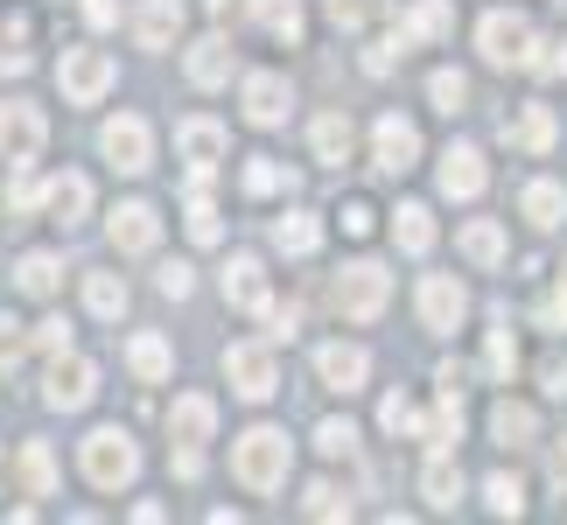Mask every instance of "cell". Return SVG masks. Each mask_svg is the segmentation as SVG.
<instances>
[{
  "label": "cell",
  "mask_w": 567,
  "mask_h": 525,
  "mask_svg": "<svg viewBox=\"0 0 567 525\" xmlns=\"http://www.w3.org/2000/svg\"><path fill=\"white\" fill-rule=\"evenodd\" d=\"M231 476H238L246 491H259V497L280 491V484H288V434H280V428L238 434V442H231Z\"/></svg>",
  "instance_id": "cell-1"
},
{
  "label": "cell",
  "mask_w": 567,
  "mask_h": 525,
  "mask_svg": "<svg viewBox=\"0 0 567 525\" xmlns=\"http://www.w3.org/2000/svg\"><path fill=\"white\" fill-rule=\"evenodd\" d=\"M476 42H484V56L497 63V71H539V35H533V21L526 14H484V29H476Z\"/></svg>",
  "instance_id": "cell-2"
},
{
  "label": "cell",
  "mask_w": 567,
  "mask_h": 525,
  "mask_svg": "<svg viewBox=\"0 0 567 525\" xmlns=\"http://www.w3.org/2000/svg\"><path fill=\"white\" fill-rule=\"evenodd\" d=\"M84 476H92L99 491H126L141 476V449H134V434L126 428H99V434H84Z\"/></svg>",
  "instance_id": "cell-3"
},
{
  "label": "cell",
  "mask_w": 567,
  "mask_h": 525,
  "mask_svg": "<svg viewBox=\"0 0 567 525\" xmlns=\"http://www.w3.org/2000/svg\"><path fill=\"white\" fill-rule=\"evenodd\" d=\"M385 295H392V274L379 267V259H351V267L337 274V309L351 322H372L385 309Z\"/></svg>",
  "instance_id": "cell-4"
},
{
  "label": "cell",
  "mask_w": 567,
  "mask_h": 525,
  "mask_svg": "<svg viewBox=\"0 0 567 525\" xmlns=\"http://www.w3.org/2000/svg\"><path fill=\"white\" fill-rule=\"evenodd\" d=\"M56 78H63V99H71V105H99L105 92H113L120 63L105 56V50H63V63H56Z\"/></svg>",
  "instance_id": "cell-5"
},
{
  "label": "cell",
  "mask_w": 567,
  "mask_h": 525,
  "mask_svg": "<svg viewBox=\"0 0 567 525\" xmlns=\"http://www.w3.org/2000/svg\"><path fill=\"white\" fill-rule=\"evenodd\" d=\"M99 147H105V162H113L120 175H147V168H155V134H147L141 113H120V120L99 134Z\"/></svg>",
  "instance_id": "cell-6"
},
{
  "label": "cell",
  "mask_w": 567,
  "mask_h": 525,
  "mask_svg": "<svg viewBox=\"0 0 567 525\" xmlns=\"http://www.w3.org/2000/svg\"><path fill=\"white\" fill-rule=\"evenodd\" d=\"M42 141H50V120H42L35 105H21V99L0 105V162H8V168L35 162V155H42Z\"/></svg>",
  "instance_id": "cell-7"
},
{
  "label": "cell",
  "mask_w": 567,
  "mask_h": 525,
  "mask_svg": "<svg viewBox=\"0 0 567 525\" xmlns=\"http://www.w3.org/2000/svg\"><path fill=\"white\" fill-rule=\"evenodd\" d=\"M225 379H231L238 400H274V385H280L274 350H267V343H231V350H225Z\"/></svg>",
  "instance_id": "cell-8"
},
{
  "label": "cell",
  "mask_w": 567,
  "mask_h": 525,
  "mask_svg": "<svg viewBox=\"0 0 567 525\" xmlns=\"http://www.w3.org/2000/svg\"><path fill=\"white\" fill-rule=\"evenodd\" d=\"M176 155L189 162V183H210V168L225 162V126L217 120H183L176 126Z\"/></svg>",
  "instance_id": "cell-9"
},
{
  "label": "cell",
  "mask_w": 567,
  "mask_h": 525,
  "mask_svg": "<svg viewBox=\"0 0 567 525\" xmlns=\"http://www.w3.org/2000/svg\"><path fill=\"white\" fill-rule=\"evenodd\" d=\"M99 392V371L84 364V358H71V350H63V358L50 364V385H42V400H50L56 413H78L84 400H92Z\"/></svg>",
  "instance_id": "cell-10"
},
{
  "label": "cell",
  "mask_w": 567,
  "mask_h": 525,
  "mask_svg": "<svg viewBox=\"0 0 567 525\" xmlns=\"http://www.w3.org/2000/svg\"><path fill=\"white\" fill-rule=\"evenodd\" d=\"M372 155H379V168H385V175H406L413 162H421V134H413V120L385 113V120L372 126Z\"/></svg>",
  "instance_id": "cell-11"
},
{
  "label": "cell",
  "mask_w": 567,
  "mask_h": 525,
  "mask_svg": "<svg viewBox=\"0 0 567 525\" xmlns=\"http://www.w3.org/2000/svg\"><path fill=\"white\" fill-rule=\"evenodd\" d=\"M463 316H470V295H463V280H449V274H427V280H421V322H427V330H455Z\"/></svg>",
  "instance_id": "cell-12"
},
{
  "label": "cell",
  "mask_w": 567,
  "mask_h": 525,
  "mask_svg": "<svg viewBox=\"0 0 567 525\" xmlns=\"http://www.w3.org/2000/svg\"><path fill=\"white\" fill-rule=\"evenodd\" d=\"M316 371H322V385H330V392H358L364 379H372V358H364L358 343H322L316 350Z\"/></svg>",
  "instance_id": "cell-13"
},
{
  "label": "cell",
  "mask_w": 567,
  "mask_h": 525,
  "mask_svg": "<svg viewBox=\"0 0 567 525\" xmlns=\"http://www.w3.org/2000/svg\"><path fill=\"white\" fill-rule=\"evenodd\" d=\"M113 246H120V253H155V246H162L155 204H120V210H113Z\"/></svg>",
  "instance_id": "cell-14"
},
{
  "label": "cell",
  "mask_w": 567,
  "mask_h": 525,
  "mask_svg": "<svg viewBox=\"0 0 567 525\" xmlns=\"http://www.w3.org/2000/svg\"><path fill=\"white\" fill-rule=\"evenodd\" d=\"M288 105H295L288 78H274V71L246 78V120H252V126H280V120H288Z\"/></svg>",
  "instance_id": "cell-15"
},
{
  "label": "cell",
  "mask_w": 567,
  "mask_h": 525,
  "mask_svg": "<svg viewBox=\"0 0 567 525\" xmlns=\"http://www.w3.org/2000/svg\"><path fill=\"white\" fill-rule=\"evenodd\" d=\"M176 35H183V8H176V0H141V8H134V42H141V50H168Z\"/></svg>",
  "instance_id": "cell-16"
},
{
  "label": "cell",
  "mask_w": 567,
  "mask_h": 525,
  "mask_svg": "<svg viewBox=\"0 0 567 525\" xmlns=\"http://www.w3.org/2000/svg\"><path fill=\"white\" fill-rule=\"evenodd\" d=\"M484 183H491V168H484V155H476V147H449L442 155V189L449 196H484Z\"/></svg>",
  "instance_id": "cell-17"
},
{
  "label": "cell",
  "mask_w": 567,
  "mask_h": 525,
  "mask_svg": "<svg viewBox=\"0 0 567 525\" xmlns=\"http://www.w3.org/2000/svg\"><path fill=\"white\" fill-rule=\"evenodd\" d=\"M42 210H50L63 231L84 225V210H92V183H84V175H56V183L42 189Z\"/></svg>",
  "instance_id": "cell-18"
},
{
  "label": "cell",
  "mask_w": 567,
  "mask_h": 525,
  "mask_svg": "<svg viewBox=\"0 0 567 525\" xmlns=\"http://www.w3.org/2000/svg\"><path fill=\"white\" fill-rule=\"evenodd\" d=\"M225 301L246 316H267V274H259V259H231L225 267Z\"/></svg>",
  "instance_id": "cell-19"
},
{
  "label": "cell",
  "mask_w": 567,
  "mask_h": 525,
  "mask_svg": "<svg viewBox=\"0 0 567 525\" xmlns=\"http://www.w3.org/2000/svg\"><path fill=\"white\" fill-rule=\"evenodd\" d=\"M168 428H176V442L204 449L210 434H217V406L204 400V392H183V400H176V413H168Z\"/></svg>",
  "instance_id": "cell-20"
},
{
  "label": "cell",
  "mask_w": 567,
  "mask_h": 525,
  "mask_svg": "<svg viewBox=\"0 0 567 525\" xmlns=\"http://www.w3.org/2000/svg\"><path fill=\"white\" fill-rule=\"evenodd\" d=\"M533 434H539V421H533V406H518V400H497V413H491V442L497 449H533Z\"/></svg>",
  "instance_id": "cell-21"
},
{
  "label": "cell",
  "mask_w": 567,
  "mask_h": 525,
  "mask_svg": "<svg viewBox=\"0 0 567 525\" xmlns=\"http://www.w3.org/2000/svg\"><path fill=\"white\" fill-rule=\"evenodd\" d=\"M231 78V42L225 35H204L189 50V84H204V92H217V84Z\"/></svg>",
  "instance_id": "cell-22"
},
{
  "label": "cell",
  "mask_w": 567,
  "mask_h": 525,
  "mask_svg": "<svg viewBox=\"0 0 567 525\" xmlns=\"http://www.w3.org/2000/svg\"><path fill=\"white\" fill-rule=\"evenodd\" d=\"M505 141L526 147V155H547V147H554V113H547V105H526L518 120H505Z\"/></svg>",
  "instance_id": "cell-23"
},
{
  "label": "cell",
  "mask_w": 567,
  "mask_h": 525,
  "mask_svg": "<svg viewBox=\"0 0 567 525\" xmlns=\"http://www.w3.org/2000/svg\"><path fill=\"white\" fill-rule=\"evenodd\" d=\"M421 491H427L434 512H455V497H463V470L449 463V449H434V463L421 470Z\"/></svg>",
  "instance_id": "cell-24"
},
{
  "label": "cell",
  "mask_w": 567,
  "mask_h": 525,
  "mask_svg": "<svg viewBox=\"0 0 567 525\" xmlns=\"http://www.w3.org/2000/svg\"><path fill=\"white\" fill-rule=\"evenodd\" d=\"M14 280H21V295H35V301H50L56 288H63V259L56 253H29L14 267Z\"/></svg>",
  "instance_id": "cell-25"
},
{
  "label": "cell",
  "mask_w": 567,
  "mask_h": 525,
  "mask_svg": "<svg viewBox=\"0 0 567 525\" xmlns=\"http://www.w3.org/2000/svg\"><path fill=\"white\" fill-rule=\"evenodd\" d=\"M518 210H526L539 231H554L560 217H567V189H560V183H526V196H518Z\"/></svg>",
  "instance_id": "cell-26"
},
{
  "label": "cell",
  "mask_w": 567,
  "mask_h": 525,
  "mask_svg": "<svg viewBox=\"0 0 567 525\" xmlns=\"http://www.w3.org/2000/svg\"><path fill=\"white\" fill-rule=\"evenodd\" d=\"M84 309L105 316V322L126 316V280H120V274H84Z\"/></svg>",
  "instance_id": "cell-27"
},
{
  "label": "cell",
  "mask_w": 567,
  "mask_h": 525,
  "mask_svg": "<svg viewBox=\"0 0 567 525\" xmlns=\"http://www.w3.org/2000/svg\"><path fill=\"white\" fill-rule=\"evenodd\" d=\"M274 246L301 259V253H316V246H322V225H316L309 210H288V217H280V225H274Z\"/></svg>",
  "instance_id": "cell-28"
},
{
  "label": "cell",
  "mask_w": 567,
  "mask_h": 525,
  "mask_svg": "<svg viewBox=\"0 0 567 525\" xmlns=\"http://www.w3.org/2000/svg\"><path fill=\"white\" fill-rule=\"evenodd\" d=\"M392 238H400V253H427V246H434L427 204H400V217H392Z\"/></svg>",
  "instance_id": "cell-29"
},
{
  "label": "cell",
  "mask_w": 567,
  "mask_h": 525,
  "mask_svg": "<svg viewBox=\"0 0 567 525\" xmlns=\"http://www.w3.org/2000/svg\"><path fill=\"white\" fill-rule=\"evenodd\" d=\"M126 364H134L141 385H162L168 379V343L162 337H134V343H126Z\"/></svg>",
  "instance_id": "cell-30"
},
{
  "label": "cell",
  "mask_w": 567,
  "mask_h": 525,
  "mask_svg": "<svg viewBox=\"0 0 567 525\" xmlns=\"http://www.w3.org/2000/svg\"><path fill=\"white\" fill-rule=\"evenodd\" d=\"M449 29H455V8H449V0H421V8L400 21V35H406V42H413V35L434 42V35H449Z\"/></svg>",
  "instance_id": "cell-31"
},
{
  "label": "cell",
  "mask_w": 567,
  "mask_h": 525,
  "mask_svg": "<svg viewBox=\"0 0 567 525\" xmlns=\"http://www.w3.org/2000/svg\"><path fill=\"white\" fill-rule=\"evenodd\" d=\"M259 29L280 35V42H301V0H252Z\"/></svg>",
  "instance_id": "cell-32"
},
{
  "label": "cell",
  "mask_w": 567,
  "mask_h": 525,
  "mask_svg": "<svg viewBox=\"0 0 567 525\" xmlns=\"http://www.w3.org/2000/svg\"><path fill=\"white\" fill-rule=\"evenodd\" d=\"M455 434H463V400L442 385V406H434V421H421V442H434V449H455Z\"/></svg>",
  "instance_id": "cell-33"
},
{
  "label": "cell",
  "mask_w": 567,
  "mask_h": 525,
  "mask_svg": "<svg viewBox=\"0 0 567 525\" xmlns=\"http://www.w3.org/2000/svg\"><path fill=\"white\" fill-rule=\"evenodd\" d=\"M316 162H351V120H343V113L316 120Z\"/></svg>",
  "instance_id": "cell-34"
},
{
  "label": "cell",
  "mask_w": 567,
  "mask_h": 525,
  "mask_svg": "<svg viewBox=\"0 0 567 525\" xmlns=\"http://www.w3.org/2000/svg\"><path fill=\"white\" fill-rule=\"evenodd\" d=\"M463 253L476 267H497V259H505V231H497L491 217H476V225H463Z\"/></svg>",
  "instance_id": "cell-35"
},
{
  "label": "cell",
  "mask_w": 567,
  "mask_h": 525,
  "mask_svg": "<svg viewBox=\"0 0 567 525\" xmlns=\"http://www.w3.org/2000/svg\"><path fill=\"white\" fill-rule=\"evenodd\" d=\"M21 491H29V497H50L56 491V463H50V449H42V442L21 449Z\"/></svg>",
  "instance_id": "cell-36"
},
{
  "label": "cell",
  "mask_w": 567,
  "mask_h": 525,
  "mask_svg": "<svg viewBox=\"0 0 567 525\" xmlns=\"http://www.w3.org/2000/svg\"><path fill=\"white\" fill-rule=\"evenodd\" d=\"M183 225H189V238H196V246H217V238H225V225H217V210H210L204 183H189V210H183Z\"/></svg>",
  "instance_id": "cell-37"
},
{
  "label": "cell",
  "mask_w": 567,
  "mask_h": 525,
  "mask_svg": "<svg viewBox=\"0 0 567 525\" xmlns=\"http://www.w3.org/2000/svg\"><path fill=\"white\" fill-rule=\"evenodd\" d=\"M427 99L442 105V113H463V99H470V78H463V71H434V78H427Z\"/></svg>",
  "instance_id": "cell-38"
},
{
  "label": "cell",
  "mask_w": 567,
  "mask_h": 525,
  "mask_svg": "<svg viewBox=\"0 0 567 525\" xmlns=\"http://www.w3.org/2000/svg\"><path fill=\"white\" fill-rule=\"evenodd\" d=\"M484 497H491V512H497V518H518V512H526V484H518V476H491Z\"/></svg>",
  "instance_id": "cell-39"
},
{
  "label": "cell",
  "mask_w": 567,
  "mask_h": 525,
  "mask_svg": "<svg viewBox=\"0 0 567 525\" xmlns=\"http://www.w3.org/2000/svg\"><path fill=\"white\" fill-rule=\"evenodd\" d=\"M379 14H385V0H330V21H337V29H372Z\"/></svg>",
  "instance_id": "cell-40"
},
{
  "label": "cell",
  "mask_w": 567,
  "mask_h": 525,
  "mask_svg": "<svg viewBox=\"0 0 567 525\" xmlns=\"http://www.w3.org/2000/svg\"><path fill=\"white\" fill-rule=\"evenodd\" d=\"M8 210H14V217H29V210H42V183H35V175H29V162H21V168H14V183H8Z\"/></svg>",
  "instance_id": "cell-41"
},
{
  "label": "cell",
  "mask_w": 567,
  "mask_h": 525,
  "mask_svg": "<svg viewBox=\"0 0 567 525\" xmlns=\"http://www.w3.org/2000/svg\"><path fill=\"white\" fill-rule=\"evenodd\" d=\"M316 449H322V455H351V449H358V428H351V421H322V428H316Z\"/></svg>",
  "instance_id": "cell-42"
},
{
  "label": "cell",
  "mask_w": 567,
  "mask_h": 525,
  "mask_svg": "<svg viewBox=\"0 0 567 525\" xmlns=\"http://www.w3.org/2000/svg\"><path fill=\"white\" fill-rule=\"evenodd\" d=\"M246 189H252V196L288 189V168H274V162H246Z\"/></svg>",
  "instance_id": "cell-43"
},
{
  "label": "cell",
  "mask_w": 567,
  "mask_h": 525,
  "mask_svg": "<svg viewBox=\"0 0 567 525\" xmlns=\"http://www.w3.org/2000/svg\"><path fill=\"white\" fill-rule=\"evenodd\" d=\"M379 421H385L392 434H421V413H413V406L400 400V392H392V400H385V413H379Z\"/></svg>",
  "instance_id": "cell-44"
},
{
  "label": "cell",
  "mask_w": 567,
  "mask_h": 525,
  "mask_svg": "<svg viewBox=\"0 0 567 525\" xmlns=\"http://www.w3.org/2000/svg\"><path fill=\"white\" fill-rule=\"evenodd\" d=\"M484 364L497 371V379H512V364H518V350H512V330H497V337H491V350H484Z\"/></svg>",
  "instance_id": "cell-45"
},
{
  "label": "cell",
  "mask_w": 567,
  "mask_h": 525,
  "mask_svg": "<svg viewBox=\"0 0 567 525\" xmlns=\"http://www.w3.org/2000/svg\"><path fill=\"white\" fill-rule=\"evenodd\" d=\"M343 512H351V505H343L330 484H309V518H343Z\"/></svg>",
  "instance_id": "cell-46"
},
{
  "label": "cell",
  "mask_w": 567,
  "mask_h": 525,
  "mask_svg": "<svg viewBox=\"0 0 567 525\" xmlns=\"http://www.w3.org/2000/svg\"><path fill=\"white\" fill-rule=\"evenodd\" d=\"M21 350H29V330H21L14 316H0V364H14Z\"/></svg>",
  "instance_id": "cell-47"
},
{
  "label": "cell",
  "mask_w": 567,
  "mask_h": 525,
  "mask_svg": "<svg viewBox=\"0 0 567 525\" xmlns=\"http://www.w3.org/2000/svg\"><path fill=\"white\" fill-rule=\"evenodd\" d=\"M539 385H547L554 400H567V358H560V350H554L547 364H539Z\"/></svg>",
  "instance_id": "cell-48"
},
{
  "label": "cell",
  "mask_w": 567,
  "mask_h": 525,
  "mask_svg": "<svg viewBox=\"0 0 567 525\" xmlns=\"http://www.w3.org/2000/svg\"><path fill=\"white\" fill-rule=\"evenodd\" d=\"M35 343H42V350H63V343H71V322H63V316H50V322L35 330Z\"/></svg>",
  "instance_id": "cell-49"
},
{
  "label": "cell",
  "mask_w": 567,
  "mask_h": 525,
  "mask_svg": "<svg viewBox=\"0 0 567 525\" xmlns=\"http://www.w3.org/2000/svg\"><path fill=\"white\" fill-rule=\"evenodd\" d=\"M162 295H168V301L189 295V267H183V259H176V267H162Z\"/></svg>",
  "instance_id": "cell-50"
},
{
  "label": "cell",
  "mask_w": 567,
  "mask_h": 525,
  "mask_svg": "<svg viewBox=\"0 0 567 525\" xmlns=\"http://www.w3.org/2000/svg\"><path fill=\"white\" fill-rule=\"evenodd\" d=\"M84 21H92V29H113V21H120V0H84Z\"/></svg>",
  "instance_id": "cell-51"
},
{
  "label": "cell",
  "mask_w": 567,
  "mask_h": 525,
  "mask_svg": "<svg viewBox=\"0 0 567 525\" xmlns=\"http://www.w3.org/2000/svg\"><path fill=\"white\" fill-rule=\"evenodd\" d=\"M343 231H351V238L372 231V204H343Z\"/></svg>",
  "instance_id": "cell-52"
},
{
  "label": "cell",
  "mask_w": 567,
  "mask_h": 525,
  "mask_svg": "<svg viewBox=\"0 0 567 525\" xmlns=\"http://www.w3.org/2000/svg\"><path fill=\"white\" fill-rule=\"evenodd\" d=\"M547 476H554V491H567V434H560L554 455H547Z\"/></svg>",
  "instance_id": "cell-53"
},
{
  "label": "cell",
  "mask_w": 567,
  "mask_h": 525,
  "mask_svg": "<svg viewBox=\"0 0 567 525\" xmlns=\"http://www.w3.org/2000/svg\"><path fill=\"white\" fill-rule=\"evenodd\" d=\"M176 476H183V484H189V476H204V455H196L189 442H183V455H176Z\"/></svg>",
  "instance_id": "cell-54"
},
{
  "label": "cell",
  "mask_w": 567,
  "mask_h": 525,
  "mask_svg": "<svg viewBox=\"0 0 567 525\" xmlns=\"http://www.w3.org/2000/svg\"><path fill=\"white\" fill-rule=\"evenodd\" d=\"M547 322H554V330H567V280H560V295H554V309H547Z\"/></svg>",
  "instance_id": "cell-55"
},
{
  "label": "cell",
  "mask_w": 567,
  "mask_h": 525,
  "mask_svg": "<svg viewBox=\"0 0 567 525\" xmlns=\"http://www.w3.org/2000/svg\"><path fill=\"white\" fill-rule=\"evenodd\" d=\"M210 14H217V21H225V14H238V0H210Z\"/></svg>",
  "instance_id": "cell-56"
},
{
  "label": "cell",
  "mask_w": 567,
  "mask_h": 525,
  "mask_svg": "<svg viewBox=\"0 0 567 525\" xmlns=\"http://www.w3.org/2000/svg\"><path fill=\"white\" fill-rule=\"evenodd\" d=\"M560 71H567V56H560Z\"/></svg>",
  "instance_id": "cell-57"
}]
</instances>
